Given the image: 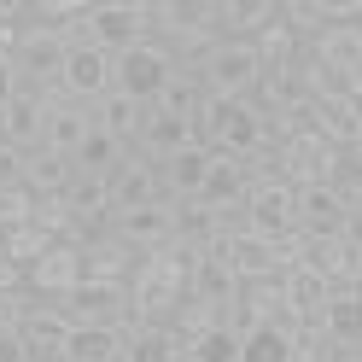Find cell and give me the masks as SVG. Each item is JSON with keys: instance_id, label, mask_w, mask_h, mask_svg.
<instances>
[{"instance_id": "obj_24", "label": "cell", "mask_w": 362, "mask_h": 362, "mask_svg": "<svg viewBox=\"0 0 362 362\" xmlns=\"http://www.w3.org/2000/svg\"><path fill=\"white\" fill-rule=\"evenodd\" d=\"M94 129H105L111 141L134 146V141H141V129H146V105H141V100H129L123 88H111V94L94 105Z\"/></svg>"}, {"instance_id": "obj_49", "label": "cell", "mask_w": 362, "mask_h": 362, "mask_svg": "<svg viewBox=\"0 0 362 362\" xmlns=\"http://www.w3.org/2000/svg\"><path fill=\"white\" fill-rule=\"evenodd\" d=\"M292 362H298V356H292Z\"/></svg>"}, {"instance_id": "obj_27", "label": "cell", "mask_w": 362, "mask_h": 362, "mask_svg": "<svg viewBox=\"0 0 362 362\" xmlns=\"http://www.w3.org/2000/svg\"><path fill=\"white\" fill-rule=\"evenodd\" d=\"M281 286H286V310L298 315V322H322V315H327V298H333V281L327 275H315V269H292Z\"/></svg>"}, {"instance_id": "obj_17", "label": "cell", "mask_w": 362, "mask_h": 362, "mask_svg": "<svg viewBox=\"0 0 362 362\" xmlns=\"http://www.w3.org/2000/svg\"><path fill=\"white\" fill-rule=\"evenodd\" d=\"M245 187H252V170H245V158L216 152V158H211V170H205V187H199V205H211V211L245 205Z\"/></svg>"}, {"instance_id": "obj_18", "label": "cell", "mask_w": 362, "mask_h": 362, "mask_svg": "<svg viewBox=\"0 0 362 362\" xmlns=\"http://www.w3.org/2000/svg\"><path fill=\"white\" fill-rule=\"evenodd\" d=\"M146 205H164L158 199V170L129 152V164L111 175V216H129V211H146Z\"/></svg>"}, {"instance_id": "obj_3", "label": "cell", "mask_w": 362, "mask_h": 362, "mask_svg": "<svg viewBox=\"0 0 362 362\" xmlns=\"http://www.w3.org/2000/svg\"><path fill=\"white\" fill-rule=\"evenodd\" d=\"M199 76H205V94L222 100H252L263 82V59L252 41H216V47L199 59Z\"/></svg>"}, {"instance_id": "obj_39", "label": "cell", "mask_w": 362, "mask_h": 362, "mask_svg": "<svg viewBox=\"0 0 362 362\" xmlns=\"http://www.w3.org/2000/svg\"><path fill=\"white\" fill-rule=\"evenodd\" d=\"M35 216V193L30 187H0V228H24Z\"/></svg>"}, {"instance_id": "obj_45", "label": "cell", "mask_w": 362, "mask_h": 362, "mask_svg": "<svg viewBox=\"0 0 362 362\" xmlns=\"http://www.w3.org/2000/svg\"><path fill=\"white\" fill-rule=\"evenodd\" d=\"M24 88H18V71H12V59H0V111H6Z\"/></svg>"}, {"instance_id": "obj_22", "label": "cell", "mask_w": 362, "mask_h": 362, "mask_svg": "<svg viewBox=\"0 0 362 362\" xmlns=\"http://www.w3.org/2000/svg\"><path fill=\"white\" fill-rule=\"evenodd\" d=\"M310 53L339 76H362V24H333L310 41Z\"/></svg>"}, {"instance_id": "obj_25", "label": "cell", "mask_w": 362, "mask_h": 362, "mask_svg": "<svg viewBox=\"0 0 362 362\" xmlns=\"http://www.w3.org/2000/svg\"><path fill=\"white\" fill-rule=\"evenodd\" d=\"M234 275L245 286H257V281H286V263L275 252V240H263V234H240L234 240Z\"/></svg>"}, {"instance_id": "obj_36", "label": "cell", "mask_w": 362, "mask_h": 362, "mask_svg": "<svg viewBox=\"0 0 362 362\" xmlns=\"http://www.w3.org/2000/svg\"><path fill=\"white\" fill-rule=\"evenodd\" d=\"M35 228L41 234H53V240H71L76 234V222H71V205H64V193H53V199H35Z\"/></svg>"}, {"instance_id": "obj_20", "label": "cell", "mask_w": 362, "mask_h": 362, "mask_svg": "<svg viewBox=\"0 0 362 362\" xmlns=\"http://www.w3.org/2000/svg\"><path fill=\"white\" fill-rule=\"evenodd\" d=\"M134 269H141V252H129L117 234H94V240L82 245V275L88 281H123L129 286Z\"/></svg>"}, {"instance_id": "obj_31", "label": "cell", "mask_w": 362, "mask_h": 362, "mask_svg": "<svg viewBox=\"0 0 362 362\" xmlns=\"http://www.w3.org/2000/svg\"><path fill=\"white\" fill-rule=\"evenodd\" d=\"M123 356V327H71L64 362H117Z\"/></svg>"}, {"instance_id": "obj_34", "label": "cell", "mask_w": 362, "mask_h": 362, "mask_svg": "<svg viewBox=\"0 0 362 362\" xmlns=\"http://www.w3.org/2000/svg\"><path fill=\"white\" fill-rule=\"evenodd\" d=\"M281 18H286V30L298 35V47H310V41L327 30V12H322V0H281Z\"/></svg>"}, {"instance_id": "obj_33", "label": "cell", "mask_w": 362, "mask_h": 362, "mask_svg": "<svg viewBox=\"0 0 362 362\" xmlns=\"http://www.w3.org/2000/svg\"><path fill=\"white\" fill-rule=\"evenodd\" d=\"M53 245V234H41L35 222H24V228H6V240H0V257H12L18 269H30V263H41V252Z\"/></svg>"}, {"instance_id": "obj_48", "label": "cell", "mask_w": 362, "mask_h": 362, "mask_svg": "<svg viewBox=\"0 0 362 362\" xmlns=\"http://www.w3.org/2000/svg\"><path fill=\"white\" fill-rule=\"evenodd\" d=\"M0 240H6V228H0Z\"/></svg>"}, {"instance_id": "obj_2", "label": "cell", "mask_w": 362, "mask_h": 362, "mask_svg": "<svg viewBox=\"0 0 362 362\" xmlns=\"http://www.w3.org/2000/svg\"><path fill=\"white\" fill-rule=\"evenodd\" d=\"M64 327H129L134 322V304H129V286L123 281H82L76 292L64 298H47Z\"/></svg>"}, {"instance_id": "obj_16", "label": "cell", "mask_w": 362, "mask_h": 362, "mask_svg": "<svg viewBox=\"0 0 362 362\" xmlns=\"http://www.w3.org/2000/svg\"><path fill=\"white\" fill-rule=\"evenodd\" d=\"M24 351H30V362H64V345H71V327H64V315L41 298L30 315H24Z\"/></svg>"}, {"instance_id": "obj_40", "label": "cell", "mask_w": 362, "mask_h": 362, "mask_svg": "<svg viewBox=\"0 0 362 362\" xmlns=\"http://www.w3.org/2000/svg\"><path fill=\"white\" fill-rule=\"evenodd\" d=\"M35 304H41L35 292H0V327H24V315Z\"/></svg>"}, {"instance_id": "obj_1", "label": "cell", "mask_w": 362, "mask_h": 362, "mask_svg": "<svg viewBox=\"0 0 362 362\" xmlns=\"http://www.w3.org/2000/svg\"><path fill=\"white\" fill-rule=\"evenodd\" d=\"M193 134H199V146H211V152L252 158V152H263V111H257V100L205 94L199 100V117H193Z\"/></svg>"}, {"instance_id": "obj_11", "label": "cell", "mask_w": 362, "mask_h": 362, "mask_svg": "<svg viewBox=\"0 0 362 362\" xmlns=\"http://www.w3.org/2000/svg\"><path fill=\"white\" fill-rule=\"evenodd\" d=\"M41 111H47V129H41V146L59 152V158H76V146L88 141L94 129V111L64 100V88H41Z\"/></svg>"}, {"instance_id": "obj_19", "label": "cell", "mask_w": 362, "mask_h": 362, "mask_svg": "<svg viewBox=\"0 0 362 362\" xmlns=\"http://www.w3.org/2000/svg\"><path fill=\"white\" fill-rule=\"evenodd\" d=\"M117 362H187V339H175V327L129 322V327H123V356H117Z\"/></svg>"}, {"instance_id": "obj_6", "label": "cell", "mask_w": 362, "mask_h": 362, "mask_svg": "<svg viewBox=\"0 0 362 362\" xmlns=\"http://www.w3.org/2000/svg\"><path fill=\"white\" fill-rule=\"evenodd\" d=\"M181 298H187V286H181L158 257H141V269L129 275L134 322H146V327H170V322H175V310H181Z\"/></svg>"}, {"instance_id": "obj_37", "label": "cell", "mask_w": 362, "mask_h": 362, "mask_svg": "<svg viewBox=\"0 0 362 362\" xmlns=\"http://www.w3.org/2000/svg\"><path fill=\"white\" fill-rule=\"evenodd\" d=\"M175 339H187V345H193V339H205L211 327H216V310L211 304H199V298H181V310H175Z\"/></svg>"}, {"instance_id": "obj_23", "label": "cell", "mask_w": 362, "mask_h": 362, "mask_svg": "<svg viewBox=\"0 0 362 362\" xmlns=\"http://www.w3.org/2000/svg\"><path fill=\"white\" fill-rule=\"evenodd\" d=\"M41 129H47V111H41V94H18L6 111H0V141L18 152L41 146Z\"/></svg>"}, {"instance_id": "obj_15", "label": "cell", "mask_w": 362, "mask_h": 362, "mask_svg": "<svg viewBox=\"0 0 362 362\" xmlns=\"http://www.w3.org/2000/svg\"><path fill=\"white\" fill-rule=\"evenodd\" d=\"M111 234H117L129 252H158V245L175 240V211L170 205H146V211H129V216H111Z\"/></svg>"}, {"instance_id": "obj_9", "label": "cell", "mask_w": 362, "mask_h": 362, "mask_svg": "<svg viewBox=\"0 0 362 362\" xmlns=\"http://www.w3.org/2000/svg\"><path fill=\"white\" fill-rule=\"evenodd\" d=\"M245 222H252V234L263 240H281L286 228H298V187L292 181H252L245 187Z\"/></svg>"}, {"instance_id": "obj_28", "label": "cell", "mask_w": 362, "mask_h": 362, "mask_svg": "<svg viewBox=\"0 0 362 362\" xmlns=\"http://www.w3.org/2000/svg\"><path fill=\"white\" fill-rule=\"evenodd\" d=\"M71 175H76V164H71V158H59V152H47V146L24 152V187H30L35 199L64 193V187H71Z\"/></svg>"}, {"instance_id": "obj_32", "label": "cell", "mask_w": 362, "mask_h": 362, "mask_svg": "<svg viewBox=\"0 0 362 362\" xmlns=\"http://www.w3.org/2000/svg\"><path fill=\"white\" fill-rule=\"evenodd\" d=\"M298 356V339H286L275 327H252L240 339V362H292Z\"/></svg>"}, {"instance_id": "obj_13", "label": "cell", "mask_w": 362, "mask_h": 362, "mask_svg": "<svg viewBox=\"0 0 362 362\" xmlns=\"http://www.w3.org/2000/svg\"><path fill=\"white\" fill-rule=\"evenodd\" d=\"M88 275H82V245L71 240H53L41 263H30V292L35 298H64V292H76Z\"/></svg>"}, {"instance_id": "obj_8", "label": "cell", "mask_w": 362, "mask_h": 362, "mask_svg": "<svg viewBox=\"0 0 362 362\" xmlns=\"http://www.w3.org/2000/svg\"><path fill=\"white\" fill-rule=\"evenodd\" d=\"M170 76H175V53L164 47V41H141V47L117 53V88L129 100H141V105H152L158 94H164Z\"/></svg>"}, {"instance_id": "obj_21", "label": "cell", "mask_w": 362, "mask_h": 362, "mask_svg": "<svg viewBox=\"0 0 362 362\" xmlns=\"http://www.w3.org/2000/svg\"><path fill=\"white\" fill-rule=\"evenodd\" d=\"M322 327L333 333V345L345 351V356H356V351H362V286H333Z\"/></svg>"}, {"instance_id": "obj_41", "label": "cell", "mask_w": 362, "mask_h": 362, "mask_svg": "<svg viewBox=\"0 0 362 362\" xmlns=\"http://www.w3.org/2000/svg\"><path fill=\"white\" fill-rule=\"evenodd\" d=\"M0 187H24V152L0 141Z\"/></svg>"}, {"instance_id": "obj_44", "label": "cell", "mask_w": 362, "mask_h": 362, "mask_svg": "<svg viewBox=\"0 0 362 362\" xmlns=\"http://www.w3.org/2000/svg\"><path fill=\"white\" fill-rule=\"evenodd\" d=\"M339 193H345L351 216H362V170H345V175H339Z\"/></svg>"}, {"instance_id": "obj_14", "label": "cell", "mask_w": 362, "mask_h": 362, "mask_svg": "<svg viewBox=\"0 0 362 362\" xmlns=\"http://www.w3.org/2000/svg\"><path fill=\"white\" fill-rule=\"evenodd\" d=\"M199 134H193V123H181V117H164V111H152L146 105V129H141V141H134L129 152L141 158V164H170V158L181 152V146H193Z\"/></svg>"}, {"instance_id": "obj_43", "label": "cell", "mask_w": 362, "mask_h": 362, "mask_svg": "<svg viewBox=\"0 0 362 362\" xmlns=\"http://www.w3.org/2000/svg\"><path fill=\"white\" fill-rule=\"evenodd\" d=\"M0 362H30L24 333H18V327H0Z\"/></svg>"}, {"instance_id": "obj_26", "label": "cell", "mask_w": 362, "mask_h": 362, "mask_svg": "<svg viewBox=\"0 0 362 362\" xmlns=\"http://www.w3.org/2000/svg\"><path fill=\"white\" fill-rule=\"evenodd\" d=\"M315 134H322L327 146L351 152L362 141V105L356 100H315Z\"/></svg>"}, {"instance_id": "obj_12", "label": "cell", "mask_w": 362, "mask_h": 362, "mask_svg": "<svg viewBox=\"0 0 362 362\" xmlns=\"http://www.w3.org/2000/svg\"><path fill=\"white\" fill-rule=\"evenodd\" d=\"M345 228H351V205H345V193H339V181L333 187H298V234L345 240Z\"/></svg>"}, {"instance_id": "obj_38", "label": "cell", "mask_w": 362, "mask_h": 362, "mask_svg": "<svg viewBox=\"0 0 362 362\" xmlns=\"http://www.w3.org/2000/svg\"><path fill=\"white\" fill-rule=\"evenodd\" d=\"M298 362H345V351L333 345V333H327L322 322H304V333H298Z\"/></svg>"}, {"instance_id": "obj_46", "label": "cell", "mask_w": 362, "mask_h": 362, "mask_svg": "<svg viewBox=\"0 0 362 362\" xmlns=\"http://www.w3.org/2000/svg\"><path fill=\"white\" fill-rule=\"evenodd\" d=\"M345 164H351V170H362V141H356V146L345 152Z\"/></svg>"}, {"instance_id": "obj_5", "label": "cell", "mask_w": 362, "mask_h": 362, "mask_svg": "<svg viewBox=\"0 0 362 362\" xmlns=\"http://www.w3.org/2000/svg\"><path fill=\"white\" fill-rule=\"evenodd\" d=\"M64 59H71V47H64V35L59 30H24L18 35V47H12V71H18V88L24 94H41V88H59L64 76Z\"/></svg>"}, {"instance_id": "obj_47", "label": "cell", "mask_w": 362, "mask_h": 362, "mask_svg": "<svg viewBox=\"0 0 362 362\" xmlns=\"http://www.w3.org/2000/svg\"><path fill=\"white\" fill-rule=\"evenodd\" d=\"M345 362H362V351H356V356H345Z\"/></svg>"}, {"instance_id": "obj_35", "label": "cell", "mask_w": 362, "mask_h": 362, "mask_svg": "<svg viewBox=\"0 0 362 362\" xmlns=\"http://www.w3.org/2000/svg\"><path fill=\"white\" fill-rule=\"evenodd\" d=\"M187 362H240V333L211 327L205 339H193V345H187Z\"/></svg>"}, {"instance_id": "obj_10", "label": "cell", "mask_w": 362, "mask_h": 362, "mask_svg": "<svg viewBox=\"0 0 362 362\" xmlns=\"http://www.w3.org/2000/svg\"><path fill=\"white\" fill-rule=\"evenodd\" d=\"M59 88H64V100H76V105H88V111H94V105L111 94V88H117V59H111V53H100V47H71Z\"/></svg>"}, {"instance_id": "obj_30", "label": "cell", "mask_w": 362, "mask_h": 362, "mask_svg": "<svg viewBox=\"0 0 362 362\" xmlns=\"http://www.w3.org/2000/svg\"><path fill=\"white\" fill-rule=\"evenodd\" d=\"M71 164H76V175H105V181H111V175L129 164V146H123V141H111L105 129H88V141L76 146Z\"/></svg>"}, {"instance_id": "obj_4", "label": "cell", "mask_w": 362, "mask_h": 362, "mask_svg": "<svg viewBox=\"0 0 362 362\" xmlns=\"http://www.w3.org/2000/svg\"><path fill=\"white\" fill-rule=\"evenodd\" d=\"M88 41H94L100 53H111V59L141 47V41H152L146 0H94V6H88Z\"/></svg>"}, {"instance_id": "obj_7", "label": "cell", "mask_w": 362, "mask_h": 362, "mask_svg": "<svg viewBox=\"0 0 362 362\" xmlns=\"http://www.w3.org/2000/svg\"><path fill=\"white\" fill-rule=\"evenodd\" d=\"M281 175L292 187H333V181L345 175V152L327 146L322 134H292L281 146Z\"/></svg>"}, {"instance_id": "obj_29", "label": "cell", "mask_w": 362, "mask_h": 362, "mask_svg": "<svg viewBox=\"0 0 362 362\" xmlns=\"http://www.w3.org/2000/svg\"><path fill=\"white\" fill-rule=\"evenodd\" d=\"M240 292H245V281L234 275V263H199V275H193V286H187V298L211 304V310H228V304H240Z\"/></svg>"}, {"instance_id": "obj_42", "label": "cell", "mask_w": 362, "mask_h": 362, "mask_svg": "<svg viewBox=\"0 0 362 362\" xmlns=\"http://www.w3.org/2000/svg\"><path fill=\"white\" fill-rule=\"evenodd\" d=\"M0 292H30V269H18L12 257H0Z\"/></svg>"}]
</instances>
